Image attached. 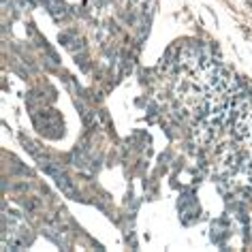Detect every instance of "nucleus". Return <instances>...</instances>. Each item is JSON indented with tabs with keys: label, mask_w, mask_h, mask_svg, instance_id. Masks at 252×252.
Instances as JSON below:
<instances>
[{
	"label": "nucleus",
	"mask_w": 252,
	"mask_h": 252,
	"mask_svg": "<svg viewBox=\"0 0 252 252\" xmlns=\"http://www.w3.org/2000/svg\"><path fill=\"white\" fill-rule=\"evenodd\" d=\"M43 171H47L52 178L56 180V184L60 186V190L66 194V197H75V188L71 186V182L66 180V175L64 173H60L56 167H52V165H43Z\"/></svg>",
	"instance_id": "nucleus-1"
}]
</instances>
